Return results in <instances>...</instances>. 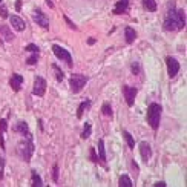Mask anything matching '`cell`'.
Here are the masks:
<instances>
[{
	"label": "cell",
	"mask_w": 187,
	"mask_h": 187,
	"mask_svg": "<svg viewBox=\"0 0 187 187\" xmlns=\"http://www.w3.org/2000/svg\"><path fill=\"white\" fill-rule=\"evenodd\" d=\"M52 180H54V183H58V166L57 164L52 166Z\"/></svg>",
	"instance_id": "83f0119b"
},
{
	"label": "cell",
	"mask_w": 187,
	"mask_h": 187,
	"mask_svg": "<svg viewBox=\"0 0 187 187\" xmlns=\"http://www.w3.org/2000/svg\"><path fill=\"white\" fill-rule=\"evenodd\" d=\"M15 132H20V133H23L25 137H31L29 127H28V124H26L25 121H19V123L15 124Z\"/></svg>",
	"instance_id": "9a60e30c"
},
{
	"label": "cell",
	"mask_w": 187,
	"mask_h": 187,
	"mask_svg": "<svg viewBox=\"0 0 187 187\" xmlns=\"http://www.w3.org/2000/svg\"><path fill=\"white\" fill-rule=\"evenodd\" d=\"M44 92H46V80L43 77H35L34 80V86H32V94L37 97H43Z\"/></svg>",
	"instance_id": "8992f818"
},
{
	"label": "cell",
	"mask_w": 187,
	"mask_h": 187,
	"mask_svg": "<svg viewBox=\"0 0 187 187\" xmlns=\"http://www.w3.org/2000/svg\"><path fill=\"white\" fill-rule=\"evenodd\" d=\"M118 186L120 187H132L133 183H132V178L129 175H121L120 180H118Z\"/></svg>",
	"instance_id": "2e32d148"
},
{
	"label": "cell",
	"mask_w": 187,
	"mask_h": 187,
	"mask_svg": "<svg viewBox=\"0 0 187 187\" xmlns=\"http://www.w3.org/2000/svg\"><path fill=\"white\" fill-rule=\"evenodd\" d=\"M121 133H123V137H124V140H126V143H127V146L130 147V149H133L135 147V140H133V137L130 135V133L127 132V130H121Z\"/></svg>",
	"instance_id": "d6986e66"
},
{
	"label": "cell",
	"mask_w": 187,
	"mask_h": 187,
	"mask_svg": "<svg viewBox=\"0 0 187 187\" xmlns=\"http://www.w3.org/2000/svg\"><path fill=\"white\" fill-rule=\"evenodd\" d=\"M91 137V123H84V126H83V132H81V138L86 140Z\"/></svg>",
	"instance_id": "d4e9b609"
},
{
	"label": "cell",
	"mask_w": 187,
	"mask_h": 187,
	"mask_svg": "<svg viewBox=\"0 0 187 187\" xmlns=\"http://www.w3.org/2000/svg\"><path fill=\"white\" fill-rule=\"evenodd\" d=\"M15 11H22V0H15Z\"/></svg>",
	"instance_id": "e575fe53"
},
{
	"label": "cell",
	"mask_w": 187,
	"mask_h": 187,
	"mask_svg": "<svg viewBox=\"0 0 187 187\" xmlns=\"http://www.w3.org/2000/svg\"><path fill=\"white\" fill-rule=\"evenodd\" d=\"M39 126H40V129L43 130V123H41V120H39Z\"/></svg>",
	"instance_id": "f35d334b"
},
{
	"label": "cell",
	"mask_w": 187,
	"mask_h": 187,
	"mask_svg": "<svg viewBox=\"0 0 187 187\" xmlns=\"http://www.w3.org/2000/svg\"><path fill=\"white\" fill-rule=\"evenodd\" d=\"M86 83H87V78L84 75H81V74H72V75H71L69 84H71V89H72L74 94H78L84 87Z\"/></svg>",
	"instance_id": "277c9868"
},
{
	"label": "cell",
	"mask_w": 187,
	"mask_h": 187,
	"mask_svg": "<svg viewBox=\"0 0 187 187\" xmlns=\"http://www.w3.org/2000/svg\"><path fill=\"white\" fill-rule=\"evenodd\" d=\"M52 52L55 54V57H57L58 60H63L69 68H72V65H74V61H72V55H71L65 48L58 46V44H54V46H52Z\"/></svg>",
	"instance_id": "5b68a950"
},
{
	"label": "cell",
	"mask_w": 187,
	"mask_h": 187,
	"mask_svg": "<svg viewBox=\"0 0 187 187\" xmlns=\"http://www.w3.org/2000/svg\"><path fill=\"white\" fill-rule=\"evenodd\" d=\"M63 19H65V22L68 23V26H69V28H72L74 31H77V29H78V28H77V25H75L74 22H71V19H69L68 15H63Z\"/></svg>",
	"instance_id": "1f68e13d"
},
{
	"label": "cell",
	"mask_w": 187,
	"mask_h": 187,
	"mask_svg": "<svg viewBox=\"0 0 187 187\" xmlns=\"http://www.w3.org/2000/svg\"><path fill=\"white\" fill-rule=\"evenodd\" d=\"M17 154L20 155V158L23 161L29 163L32 154H34V141L32 137H26V140H22L19 144H17Z\"/></svg>",
	"instance_id": "7a4b0ae2"
},
{
	"label": "cell",
	"mask_w": 187,
	"mask_h": 187,
	"mask_svg": "<svg viewBox=\"0 0 187 187\" xmlns=\"http://www.w3.org/2000/svg\"><path fill=\"white\" fill-rule=\"evenodd\" d=\"M123 95H124V98H126L127 106H133V103H135V97H137V89L130 87V86H124L123 87Z\"/></svg>",
	"instance_id": "9c48e42d"
},
{
	"label": "cell",
	"mask_w": 187,
	"mask_h": 187,
	"mask_svg": "<svg viewBox=\"0 0 187 187\" xmlns=\"http://www.w3.org/2000/svg\"><path fill=\"white\" fill-rule=\"evenodd\" d=\"M32 20L37 23L40 28H44V29H48L49 28V22H48V19H46V15H44L43 12H41V9H35L34 11V14H32Z\"/></svg>",
	"instance_id": "ba28073f"
},
{
	"label": "cell",
	"mask_w": 187,
	"mask_h": 187,
	"mask_svg": "<svg viewBox=\"0 0 187 187\" xmlns=\"http://www.w3.org/2000/svg\"><path fill=\"white\" fill-rule=\"evenodd\" d=\"M8 19H11V25H12L14 31H17V32H23L25 31L26 25H25L23 19H20L19 15H11V17H8Z\"/></svg>",
	"instance_id": "30bf717a"
},
{
	"label": "cell",
	"mask_w": 187,
	"mask_h": 187,
	"mask_svg": "<svg viewBox=\"0 0 187 187\" xmlns=\"http://www.w3.org/2000/svg\"><path fill=\"white\" fill-rule=\"evenodd\" d=\"M3 175H5V159L3 156H0V180H3Z\"/></svg>",
	"instance_id": "4dcf8cb0"
},
{
	"label": "cell",
	"mask_w": 187,
	"mask_h": 187,
	"mask_svg": "<svg viewBox=\"0 0 187 187\" xmlns=\"http://www.w3.org/2000/svg\"><path fill=\"white\" fill-rule=\"evenodd\" d=\"M32 186H37V187H41L43 186V181L40 180L39 173H35V172H32Z\"/></svg>",
	"instance_id": "484cf974"
},
{
	"label": "cell",
	"mask_w": 187,
	"mask_h": 187,
	"mask_svg": "<svg viewBox=\"0 0 187 187\" xmlns=\"http://www.w3.org/2000/svg\"><path fill=\"white\" fill-rule=\"evenodd\" d=\"M140 154H141V158H143V161L147 163L149 159H150V155H152V149H150L149 143L143 141V143L140 144Z\"/></svg>",
	"instance_id": "7c38bea8"
},
{
	"label": "cell",
	"mask_w": 187,
	"mask_h": 187,
	"mask_svg": "<svg viewBox=\"0 0 187 187\" xmlns=\"http://www.w3.org/2000/svg\"><path fill=\"white\" fill-rule=\"evenodd\" d=\"M22 84H23V77L22 75H19V74L11 75V78H9V86H11V89H12L14 92H19L20 87H22Z\"/></svg>",
	"instance_id": "8fae6325"
},
{
	"label": "cell",
	"mask_w": 187,
	"mask_h": 187,
	"mask_svg": "<svg viewBox=\"0 0 187 187\" xmlns=\"http://www.w3.org/2000/svg\"><path fill=\"white\" fill-rule=\"evenodd\" d=\"M0 17H2V19H8V17H9V14H8V8L5 5H0Z\"/></svg>",
	"instance_id": "f1b7e54d"
},
{
	"label": "cell",
	"mask_w": 187,
	"mask_h": 187,
	"mask_svg": "<svg viewBox=\"0 0 187 187\" xmlns=\"http://www.w3.org/2000/svg\"><path fill=\"white\" fill-rule=\"evenodd\" d=\"M37 61H39V55L34 54V55H31V57L26 58V65H35Z\"/></svg>",
	"instance_id": "f546056e"
},
{
	"label": "cell",
	"mask_w": 187,
	"mask_h": 187,
	"mask_svg": "<svg viewBox=\"0 0 187 187\" xmlns=\"http://www.w3.org/2000/svg\"><path fill=\"white\" fill-rule=\"evenodd\" d=\"M140 72H141L140 65H138V63H133V65H132V74H135V75H137V74H140Z\"/></svg>",
	"instance_id": "836d02e7"
},
{
	"label": "cell",
	"mask_w": 187,
	"mask_h": 187,
	"mask_svg": "<svg viewBox=\"0 0 187 187\" xmlns=\"http://www.w3.org/2000/svg\"><path fill=\"white\" fill-rule=\"evenodd\" d=\"M166 65H167V72H169V77L173 78L178 72H180V63H178V60L173 58V57H167L166 58Z\"/></svg>",
	"instance_id": "52a82bcc"
},
{
	"label": "cell",
	"mask_w": 187,
	"mask_h": 187,
	"mask_svg": "<svg viewBox=\"0 0 187 187\" xmlns=\"http://www.w3.org/2000/svg\"><path fill=\"white\" fill-rule=\"evenodd\" d=\"M137 39V32L133 31V28H130V26H127L126 29H124V40H126V43H133V40Z\"/></svg>",
	"instance_id": "5bb4252c"
},
{
	"label": "cell",
	"mask_w": 187,
	"mask_h": 187,
	"mask_svg": "<svg viewBox=\"0 0 187 187\" xmlns=\"http://www.w3.org/2000/svg\"><path fill=\"white\" fill-rule=\"evenodd\" d=\"M121 2H126V3H129V0H121Z\"/></svg>",
	"instance_id": "ab89813d"
},
{
	"label": "cell",
	"mask_w": 187,
	"mask_h": 187,
	"mask_svg": "<svg viewBox=\"0 0 187 187\" xmlns=\"http://www.w3.org/2000/svg\"><path fill=\"white\" fill-rule=\"evenodd\" d=\"M154 186H155V187H166V183H164V181H158V183H155Z\"/></svg>",
	"instance_id": "d590c367"
},
{
	"label": "cell",
	"mask_w": 187,
	"mask_h": 187,
	"mask_svg": "<svg viewBox=\"0 0 187 187\" xmlns=\"http://www.w3.org/2000/svg\"><path fill=\"white\" fill-rule=\"evenodd\" d=\"M8 129V121L5 118L0 120V146L2 149H5V132Z\"/></svg>",
	"instance_id": "4fadbf2b"
},
{
	"label": "cell",
	"mask_w": 187,
	"mask_h": 187,
	"mask_svg": "<svg viewBox=\"0 0 187 187\" xmlns=\"http://www.w3.org/2000/svg\"><path fill=\"white\" fill-rule=\"evenodd\" d=\"M143 6H144V9H147L150 12L156 11V2L155 0H143Z\"/></svg>",
	"instance_id": "ffe728a7"
},
{
	"label": "cell",
	"mask_w": 187,
	"mask_h": 187,
	"mask_svg": "<svg viewBox=\"0 0 187 187\" xmlns=\"http://www.w3.org/2000/svg\"><path fill=\"white\" fill-rule=\"evenodd\" d=\"M0 3H2V0H0Z\"/></svg>",
	"instance_id": "60d3db41"
},
{
	"label": "cell",
	"mask_w": 187,
	"mask_h": 187,
	"mask_svg": "<svg viewBox=\"0 0 187 187\" xmlns=\"http://www.w3.org/2000/svg\"><path fill=\"white\" fill-rule=\"evenodd\" d=\"M101 114L103 115H106V117H112V106H111V103H103V106H101Z\"/></svg>",
	"instance_id": "7402d4cb"
},
{
	"label": "cell",
	"mask_w": 187,
	"mask_h": 187,
	"mask_svg": "<svg viewBox=\"0 0 187 187\" xmlns=\"http://www.w3.org/2000/svg\"><path fill=\"white\" fill-rule=\"evenodd\" d=\"M89 104H91V100H84L81 104H80V108H78V111H77V118H81V117H83V112L89 108Z\"/></svg>",
	"instance_id": "44dd1931"
},
{
	"label": "cell",
	"mask_w": 187,
	"mask_h": 187,
	"mask_svg": "<svg viewBox=\"0 0 187 187\" xmlns=\"http://www.w3.org/2000/svg\"><path fill=\"white\" fill-rule=\"evenodd\" d=\"M89 154H91V159H92L94 163H98V161H100V158L97 156V154H95V149H94V147H91V149H89Z\"/></svg>",
	"instance_id": "d6a6232c"
},
{
	"label": "cell",
	"mask_w": 187,
	"mask_h": 187,
	"mask_svg": "<svg viewBox=\"0 0 187 187\" xmlns=\"http://www.w3.org/2000/svg\"><path fill=\"white\" fill-rule=\"evenodd\" d=\"M98 158L103 164L106 163V150H104V141L103 140H98Z\"/></svg>",
	"instance_id": "ac0fdd59"
},
{
	"label": "cell",
	"mask_w": 187,
	"mask_h": 187,
	"mask_svg": "<svg viewBox=\"0 0 187 187\" xmlns=\"http://www.w3.org/2000/svg\"><path fill=\"white\" fill-rule=\"evenodd\" d=\"M94 43H95V39H92V37L87 39V44H94Z\"/></svg>",
	"instance_id": "74e56055"
},
{
	"label": "cell",
	"mask_w": 187,
	"mask_h": 187,
	"mask_svg": "<svg viewBox=\"0 0 187 187\" xmlns=\"http://www.w3.org/2000/svg\"><path fill=\"white\" fill-rule=\"evenodd\" d=\"M25 51H28V52H34V54H39V52H40L39 46H35V44H34V43L28 44V46H26V48H25Z\"/></svg>",
	"instance_id": "4316f807"
},
{
	"label": "cell",
	"mask_w": 187,
	"mask_h": 187,
	"mask_svg": "<svg viewBox=\"0 0 187 187\" xmlns=\"http://www.w3.org/2000/svg\"><path fill=\"white\" fill-rule=\"evenodd\" d=\"M0 34H3L6 40H12L14 39V34L8 29V26H0Z\"/></svg>",
	"instance_id": "603a6c76"
},
{
	"label": "cell",
	"mask_w": 187,
	"mask_h": 187,
	"mask_svg": "<svg viewBox=\"0 0 187 187\" xmlns=\"http://www.w3.org/2000/svg\"><path fill=\"white\" fill-rule=\"evenodd\" d=\"M163 28H164V31H181V29H184L186 28V12H184V9H176L172 3V6L169 8L167 15L164 19Z\"/></svg>",
	"instance_id": "6da1fadb"
},
{
	"label": "cell",
	"mask_w": 187,
	"mask_h": 187,
	"mask_svg": "<svg viewBox=\"0 0 187 187\" xmlns=\"http://www.w3.org/2000/svg\"><path fill=\"white\" fill-rule=\"evenodd\" d=\"M46 3H48V6H49V8H55V6H54V3H52V0H46Z\"/></svg>",
	"instance_id": "8d00e7d4"
},
{
	"label": "cell",
	"mask_w": 187,
	"mask_h": 187,
	"mask_svg": "<svg viewBox=\"0 0 187 187\" xmlns=\"http://www.w3.org/2000/svg\"><path fill=\"white\" fill-rule=\"evenodd\" d=\"M52 69H54V72H55V77H57V81H63V78H65V74H63V71H61L57 65H52Z\"/></svg>",
	"instance_id": "cb8c5ba5"
},
{
	"label": "cell",
	"mask_w": 187,
	"mask_h": 187,
	"mask_svg": "<svg viewBox=\"0 0 187 187\" xmlns=\"http://www.w3.org/2000/svg\"><path fill=\"white\" fill-rule=\"evenodd\" d=\"M161 112H163L161 104H158V103H150L149 104V108H147V123L150 124V127H152L154 130H158V127H159Z\"/></svg>",
	"instance_id": "3957f363"
},
{
	"label": "cell",
	"mask_w": 187,
	"mask_h": 187,
	"mask_svg": "<svg viewBox=\"0 0 187 187\" xmlns=\"http://www.w3.org/2000/svg\"><path fill=\"white\" fill-rule=\"evenodd\" d=\"M127 5L129 3L121 2V0H120V2L115 5V8H114V14H124V12L127 11Z\"/></svg>",
	"instance_id": "e0dca14e"
}]
</instances>
